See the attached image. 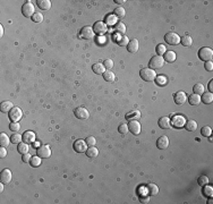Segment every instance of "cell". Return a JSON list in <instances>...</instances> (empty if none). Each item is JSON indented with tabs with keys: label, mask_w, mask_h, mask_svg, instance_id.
<instances>
[{
	"label": "cell",
	"mask_w": 213,
	"mask_h": 204,
	"mask_svg": "<svg viewBox=\"0 0 213 204\" xmlns=\"http://www.w3.org/2000/svg\"><path fill=\"white\" fill-rule=\"evenodd\" d=\"M22 141H23V136L20 134H17V133L14 134L12 137H10V142L14 143V144H20Z\"/></svg>",
	"instance_id": "60d3db41"
},
{
	"label": "cell",
	"mask_w": 213,
	"mask_h": 204,
	"mask_svg": "<svg viewBox=\"0 0 213 204\" xmlns=\"http://www.w3.org/2000/svg\"><path fill=\"white\" fill-rule=\"evenodd\" d=\"M193 91L195 94H198V95H201L203 93L205 92V87H204V85L201 84V83H197V84L194 85L193 87Z\"/></svg>",
	"instance_id": "1f68e13d"
},
{
	"label": "cell",
	"mask_w": 213,
	"mask_h": 204,
	"mask_svg": "<svg viewBox=\"0 0 213 204\" xmlns=\"http://www.w3.org/2000/svg\"><path fill=\"white\" fill-rule=\"evenodd\" d=\"M174 102H176V103L179 104V106H182V104H184L187 101V95L185 92L179 91V92H177L174 95Z\"/></svg>",
	"instance_id": "2e32d148"
},
{
	"label": "cell",
	"mask_w": 213,
	"mask_h": 204,
	"mask_svg": "<svg viewBox=\"0 0 213 204\" xmlns=\"http://www.w3.org/2000/svg\"><path fill=\"white\" fill-rule=\"evenodd\" d=\"M0 192H1V193L4 192V183H1V184H0Z\"/></svg>",
	"instance_id": "94428289"
},
{
	"label": "cell",
	"mask_w": 213,
	"mask_h": 204,
	"mask_svg": "<svg viewBox=\"0 0 213 204\" xmlns=\"http://www.w3.org/2000/svg\"><path fill=\"white\" fill-rule=\"evenodd\" d=\"M10 143V137L8 136L6 133H1L0 134V145L4 147H7Z\"/></svg>",
	"instance_id": "cb8c5ba5"
},
{
	"label": "cell",
	"mask_w": 213,
	"mask_h": 204,
	"mask_svg": "<svg viewBox=\"0 0 213 204\" xmlns=\"http://www.w3.org/2000/svg\"><path fill=\"white\" fill-rule=\"evenodd\" d=\"M2 35H4V26H2V25H0V36L2 38Z\"/></svg>",
	"instance_id": "91938a15"
},
{
	"label": "cell",
	"mask_w": 213,
	"mask_h": 204,
	"mask_svg": "<svg viewBox=\"0 0 213 204\" xmlns=\"http://www.w3.org/2000/svg\"><path fill=\"white\" fill-rule=\"evenodd\" d=\"M117 20H118V18L115 16V14L113 15H108L105 17V24L107 25H116Z\"/></svg>",
	"instance_id": "d590c367"
},
{
	"label": "cell",
	"mask_w": 213,
	"mask_h": 204,
	"mask_svg": "<svg viewBox=\"0 0 213 204\" xmlns=\"http://www.w3.org/2000/svg\"><path fill=\"white\" fill-rule=\"evenodd\" d=\"M93 31H94V33H97V34H99V35H103L105 33H107V31H108V26H107V24L103 23V22H97L93 26Z\"/></svg>",
	"instance_id": "8fae6325"
},
{
	"label": "cell",
	"mask_w": 213,
	"mask_h": 204,
	"mask_svg": "<svg viewBox=\"0 0 213 204\" xmlns=\"http://www.w3.org/2000/svg\"><path fill=\"white\" fill-rule=\"evenodd\" d=\"M146 192L149 193V195H158L159 193V187L155 184H147L146 185Z\"/></svg>",
	"instance_id": "7402d4cb"
},
{
	"label": "cell",
	"mask_w": 213,
	"mask_h": 204,
	"mask_svg": "<svg viewBox=\"0 0 213 204\" xmlns=\"http://www.w3.org/2000/svg\"><path fill=\"white\" fill-rule=\"evenodd\" d=\"M128 125L127 124H125V123H123V124H120L119 125V127H118V132H119L120 134H127L128 133Z\"/></svg>",
	"instance_id": "7dc6e473"
},
{
	"label": "cell",
	"mask_w": 213,
	"mask_h": 204,
	"mask_svg": "<svg viewBox=\"0 0 213 204\" xmlns=\"http://www.w3.org/2000/svg\"><path fill=\"white\" fill-rule=\"evenodd\" d=\"M159 126L162 129H168L171 126V119L169 117H162L159 119Z\"/></svg>",
	"instance_id": "ffe728a7"
},
{
	"label": "cell",
	"mask_w": 213,
	"mask_h": 204,
	"mask_svg": "<svg viewBox=\"0 0 213 204\" xmlns=\"http://www.w3.org/2000/svg\"><path fill=\"white\" fill-rule=\"evenodd\" d=\"M79 36L84 40H90V39H93L94 36V31L92 27L90 26H84L79 32Z\"/></svg>",
	"instance_id": "30bf717a"
},
{
	"label": "cell",
	"mask_w": 213,
	"mask_h": 204,
	"mask_svg": "<svg viewBox=\"0 0 213 204\" xmlns=\"http://www.w3.org/2000/svg\"><path fill=\"white\" fill-rule=\"evenodd\" d=\"M41 159H42V158H40L39 155H36V157H32L31 161H30V163H31V166H32V167H34V168H36V167H39L40 165H41Z\"/></svg>",
	"instance_id": "ab89813d"
},
{
	"label": "cell",
	"mask_w": 213,
	"mask_h": 204,
	"mask_svg": "<svg viewBox=\"0 0 213 204\" xmlns=\"http://www.w3.org/2000/svg\"><path fill=\"white\" fill-rule=\"evenodd\" d=\"M105 42V36H100V38H99V43H100V44H103Z\"/></svg>",
	"instance_id": "6f0895ef"
},
{
	"label": "cell",
	"mask_w": 213,
	"mask_h": 204,
	"mask_svg": "<svg viewBox=\"0 0 213 204\" xmlns=\"http://www.w3.org/2000/svg\"><path fill=\"white\" fill-rule=\"evenodd\" d=\"M185 126H186V129L188 132H195L197 129V123L195 120H188V121H186Z\"/></svg>",
	"instance_id": "4dcf8cb0"
},
{
	"label": "cell",
	"mask_w": 213,
	"mask_h": 204,
	"mask_svg": "<svg viewBox=\"0 0 213 204\" xmlns=\"http://www.w3.org/2000/svg\"><path fill=\"white\" fill-rule=\"evenodd\" d=\"M51 153H52V151H51V147L49 145H42V147H40L36 151V154L39 155L40 158H50L51 157Z\"/></svg>",
	"instance_id": "ba28073f"
},
{
	"label": "cell",
	"mask_w": 213,
	"mask_h": 204,
	"mask_svg": "<svg viewBox=\"0 0 213 204\" xmlns=\"http://www.w3.org/2000/svg\"><path fill=\"white\" fill-rule=\"evenodd\" d=\"M38 6H39L42 10H49L51 8V1L50 0H38Z\"/></svg>",
	"instance_id": "484cf974"
},
{
	"label": "cell",
	"mask_w": 213,
	"mask_h": 204,
	"mask_svg": "<svg viewBox=\"0 0 213 204\" xmlns=\"http://www.w3.org/2000/svg\"><path fill=\"white\" fill-rule=\"evenodd\" d=\"M73 147L77 153H83V152H86V150H87V144L83 139H76L74 142Z\"/></svg>",
	"instance_id": "9c48e42d"
},
{
	"label": "cell",
	"mask_w": 213,
	"mask_h": 204,
	"mask_svg": "<svg viewBox=\"0 0 213 204\" xmlns=\"http://www.w3.org/2000/svg\"><path fill=\"white\" fill-rule=\"evenodd\" d=\"M115 30L118 34H125V32H126V25L124 23H121V22H118L116 24V26H115Z\"/></svg>",
	"instance_id": "e575fe53"
},
{
	"label": "cell",
	"mask_w": 213,
	"mask_h": 204,
	"mask_svg": "<svg viewBox=\"0 0 213 204\" xmlns=\"http://www.w3.org/2000/svg\"><path fill=\"white\" fill-rule=\"evenodd\" d=\"M23 142L27 143V144L34 143L35 142V134L31 131H26L23 134Z\"/></svg>",
	"instance_id": "d6986e66"
},
{
	"label": "cell",
	"mask_w": 213,
	"mask_h": 204,
	"mask_svg": "<svg viewBox=\"0 0 213 204\" xmlns=\"http://www.w3.org/2000/svg\"><path fill=\"white\" fill-rule=\"evenodd\" d=\"M125 15H126V12H125V8L123 7H118L115 9V16L117 18H124Z\"/></svg>",
	"instance_id": "74e56055"
},
{
	"label": "cell",
	"mask_w": 213,
	"mask_h": 204,
	"mask_svg": "<svg viewBox=\"0 0 213 204\" xmlns=\"http://www.w3.org/2000/svg\"><path fill=\"white\" fill-rule=\"evenodd\" d=\"M209 90H210V92L213 93V80H211L209 83Z\"/></svg>",
	"instance_id": "9f6ffc18"
},
{
	"label": "cell",
	"mask_w": 213,
	"mask_h": 204,
	"mask_svg": "<svg viewBox=\"0 0 213 204\" xmlns=\"http://www.w3.org/2000/svg\"><path fill=\"white\" fill-rule=\"evenodd\" d=\"M197 183H198V185L200 186H205L209 184V178L206 177V176H204V175H202V176H200L197 179Z\"/></svg>",
	"instance_id": "ee69618b"
},
{
	"label": "cell",
	"mask_w": 213,
	"mask_h": 204,
	"mask_svg": "<svg viewBox=\"0 0 213 204\" xmlns=\"http://www.w3.org/2000/svg\"><path fill=\"white\" fill-rule=\"evenodd\" d=\"M103 65H105V67L107 69H111L113 67V61L111 59H105V62H103Z\"/></svg>",
	"instance_id": "f907efd6"
},
{
	"label": "cell",
	"mask_w": 213,
	"mask_h": 204,
	"mask_svg": "<svg viewBox=\"0 0 213 204\" xmlns=\"http://www.w3.org/2000/svg\"><path fill=\"white\" fill-rule=\"evenodd\" d=\"M115 74L111 72V70H105L103 73V78H105L107 82H113L115 81Z\"/></svg>",
	"instance_id": "8d00e7d4"
},
{
	"label": "cell",
	"mask_w": 213,
	"mask_h": 204,
	"mask_svg": "<svg viewBox=\"0 0 213 204\" xmlns=\"http://www.w3.org/2000/svg\"><path fill=\"white\" fill-rule=\"evenodd\" d=\"M140 75L142 77V80L145 82L154 81L155 77H156V73L154 72V69H151V68H143V69H141Z\"/></svg>",
	"instance_id": "7a4b0ae2"
},
{
	"label": "cell",
	"mask_w": 213,
	"mask_h": 204,
	"mask_svg": "<svg viewBox=\"0 0 213 204\" xmlns=\"http://www.w3.org/2000/svg\"><path fill=\"white\" fill-rule=\"evenodd\" d=\"M12 177H13L12 171L9 169H4L1 171V173H0V180H1V183H4V184H9L10 180H12Z\"/></svg>",
	"instance_id": "5bb4252c"
},
{
	"label": "cell",
	"mask_w": 213,
	"mask_h": 204,
	"mask_svg": "<svg viewBox=\"0 0 213 204\" xmlns=\"http://www.w3.org/2000/svg\"><path fill=\"white\" fill-rule=\"evenodd\" d=\"M169 144H170V141H169V139L167 136H161L156 141V147L160 150H166L167 147H169Z\"/></svg>",
	"instance_id": "9a60e30c"
},
{
	"label": "cell",
	"mask_w": 213,
	"mask_h": 204,
	"mask_svg": "<svg viewBox=\"0 0 213 204\" xmlns=\"http://www.w3.org/2000/svg\"><path fill=\"white\" fill-rule=\"evenodd\" d=\"M164 41H166L168 44L170 46H177L180 42V38L177 33L174 32H168L166 35H164Z\"/></svg>",
	"instance_id": "5b68a950"
},
{
	"label": "cell",
	"mask_w": 213,
	"mask_h": 204,
	"mask_svg": "<svg viewBox=\"0 0 213 204\" xmlns=\"http://www.w3.org/2000/svg\"><path fill=\"white\" fill-rule=\"evenodd\" d=\"M188 102H189V104H192V106H198L200 104V102H201V96L198 95V94H192V95L188 96Z\"/></svg>",
	"instance_id": "4316f807"
},
{
	"label": "cell",
	"mask_w": 213,
	"mask_h": 204,
	"mask_svg": "<svg viewBox=\"0 0 213 204\" xmlns=\"http://www.w3.org/2000/svg\"><path fill=\"white\" fill-rule=\"evenodd\" d=\"M141 118V112L138 110H134V111L128 112L126 115V119L127 120H138Z\"/></svg>",
	"instance_id": "d4e9b609"
},
{
	"label": "cell",
	"mask_w": 213,
	"mask_h": 204,
	"mask_svg": "<svg viewBox=\"0 0 213 204\" xmlns=\"http://www.w3.org/2000/svg\"><path fill=\"white\" fill-rule=\"evenodd\" d=\"M8 116H9L10 121H13V123H18V121L22 119V117H23V111H22V109L18 108V107H14L10 111L8 112Z\"/></svg>",
	"instance_id": "3957f363"
},
{
	"label": "cell",
	"mask_w": 213,
	"mask_h": 204,
	"mask_svg": "<svg viewBox=\"0 0 213 204\" xmlns=\"http://www.w3.org/2000/svg\"><path fill=\"white\" fill-rule=\"evenodd\" d=\"M201 133L204 137H210L211 134H212V128L210 127V126H204V127L201 129Z\"/></svg>",
	"instance_id": "b9f144b4"
},
{
	"label": "cell",
	"mask_w": 213,
	"mask_h": 204,
	"mask_svg": "<svg viewBox=\"0 0 213 204\" xmlns=\"http://www.w3.org/2000/svg\"><path fill=\"white\" fill-rule=\"evenodd\" d=\"M35 8L34 5L32 4L31 1H27L25 4L22 6V13L25 17H32V16L35 14Z\"/></svg>",
	"instance_id": "8992f818"
},
{
	"label": "cell",
	"mask_w": 213,
	"mask_h": 204,
	"mask_svg": "<svg viewBox=\"0 0 213 204\" xmlns=\"http://www.w3.org/2000/svg\"><path fill=\"white\" fill-rule=\"evenodd\" d=\"M185 124H186V119H185V117H182V116H180V115L174 116V118L171 119V125H172V126H174V127H177V128L182 127Z\"/></svg>",
	"instance_id": "4fadbf2b"
},
{
	"label": "cell",
	"mask_w": 213,
	"mask_h": 204,
	"mask_svg": "<svg viewBox=\"0 0 213 204\" xmlns=\"http://www.w3.org/2000/svg\"><path fill=\"white\" fill-rule=\"evenodd\" d=\"M97 154H99V150H97V147H91L86 150V155L89 158H95V157H97Z\"/></svg>",
	"instance_id": "836d02e7"
},
{
	"label": "cell",
	"mask_w": 213,
	"mask_h": 204,
	"mask_svg": "<svg viewBox=\"0 0 213 204\" xmlns=\"http://www.w3.org/2000/svg\"><path fill=\"white\" fill-rule=\"evenodd\" d=\"M127 50L130 54H136L138 51V40L137 39L129 40V42L127 44Z\"/></svg>",
	"instance_id": "e0dca14e"
},
{
	"label": "cell",
	"mask_w": 213,
	"mask_h": 204,
	"mask_svg": "<svg viewBox=\"0 0 213 204\" xmlns=\"http://www.w3.org/2000/svg\"><path fill=\"white\" fill-rule=\"evenodd\" d=\"M155 82H156V84L158 85H166L167 84V77L166 76H163V75H156V77H155V80H154Z\"/></svg>",
	"instance_id": "7bdbcfd3"
},
{
	"label": "cell",
	"mask_w": 213,
	"mask_h": 204,
	"mask_svg": "<svg viewBox=\"0 0 213 204\" xmlns=\"http://www.w3.org/2000/svg\"><path fill=\"white\" fill-rule=\"evenodd\" d=\"M176 58H177V54L174 51H166V54H164V61H168V62H174L176 60Z\"/></svg>",
	"instance_id": "603a6c76"
},
{
	"label": "cell",
	"mask_w": 213,
	"mask_h": 204,
	"mask_svg": "<svg viewBox=\"0 0 213 204\" xmlns=\"http://www.w3.org/2000/svg\"><path fill=\"white\" fill-rule=\"evenodd\" d=\"M201 100L204 102L205 104H210V103H212V101H213V94L211 92L209 93H203L202 94V98H201Z\"/></svg>",
	"instance_id": "f546056e"
},
{
	"label": "cell",
	"mask_w": 213,
	"mask_h": 204,
	"mask_svg": "<svg viewBox=\"0 0 213 204\" xmlns=\"http://www.w3.org/2000/svg\"><path fill=\"white\" fill-rule=\"evenodd\" d=\"M28 150H30V145L25 142H20L17 147V151L20 152V154H26L28 153Z\"/></svg>",
	"instance_id": "f1b7e54d"
},
{
	"label": "cell",
	"mask_w": 213,
	"mask_h": 204,
	"mask_svg": "<svg viewBox=\"0 0 213 204\" xmlns=\"http://www.w3.org/2000/svg\"><path fill=\"white\" fill-rule=\"evenodd\" d=\"M85 142L89 147H94V145L97 144V139H95V137H93V136H89V137L86 139Z\"/></svg>",
	"instance_id": "681fc988"
},
{
	"label": "cell",
	"mask_w": 213,
	"mask_h": 204,
	"mask_svg": "<svg viewBox=\"0 0 213 204\" xmlns=\"http://www.w3.org/2000/svg\"><path fill=\"white\" fill-rule=\"evenodd\" d=\"M74 113H75V117H76V118H78V119H81V120L89 119V117H90L89 110L85 109L84 107H78V108H76L75 109V111H74Z\"/></svg>",
	"instance_id": "52a82bcc"
},
{
	"label": "cell",
	"mask_w": 213,
	"mask_h": 204,
	"mask_svg": "<svg viewBox=\"0 0 213 204\" xmlns=\"http://www.w3.org/2000/svg\"><path fill=\"white\" fill-rule=\"evenodd\" d=\"M204 68H205L207 72H212L213 70V62L212 60H209V61H205V65H204Z\"/></svg>",
	"instance_id": "816d5d0a"
},
{
	"label": "cell",
	"mask_w": 213,
	"mask_h": 204,
	"mask_svg": "<svg viewBox=\"0 0 213 204\" xmlns=\"http://www.w3.org/2000/svg\"><path fill=\"white\" fill-rule=\"evenodd\" d=\"M203 194L207 197H212L213 195V187L210 185H205L203 186Z\"/></svg>",
	"instance_id": "f35d334b"
},
{
	"label": "cell",
	"mask_w": 213,
	"mask_h": 204,
	"mask_svg": "<svg viewBox=\"0 0 213 204\" xmlns=\"http://www.w3.org/2000/svg\"><path fill=\"white\" fill-rule=\"evenodd\" d=\"M115 2H116V4L121 5V4H125V2H126V0H115Z\"/></svg>",
	"instance_id": "680465c9"
},
{
	"label": "cell",
	"mask_w": 213,
	"mask_h": 204,
	"mask_svg": "<svg viewBox=\"0 0 213 204\" xmlns=\"http://www.w3.org/2000/svg\"><path fill=\"white\" fill-rule=\"evenodd\" d=\"M115 41L117 42L118 46H127L128 42H129V39H128L125 34H117V35H115Z\"/></svg>",
	"instance_id": "ac0fdd59"
},
{
	"label": "cell",
	"mask_w": 213,
	"mask_h": 204,
	"mask_svg": "<svg viewBox=\"0 0 213 204\" xmlns=\"http://www.w3.org/2000/svg\"><path fill=\"white\" fill-rule=\"evenodd\" d=\"M9 129L12 132H18L20 129V123H10V125H9Z\"/></svg>",
	"instance_id": "c3c4849f"
},
{
	"label": "cell",
	"mask_w": 213,
	"mask_h": 204,
	"mask_svg": "<svg viewBox=\"0 0 213 204\" xmlns=\"http://www.w3.org/2000/svg\"><path fill=\"white\" fill-rule=\"evenodd\" d=\"M92 70H93L95 74H103L105 72V67L103 64L97 62V64H94V65L92 66Z\"/></svg>",
	"instance_id": "83f0119b"
},
{
	"label": "cell",
	"mask_w": 213,
	"mask_h": 204,
	"mask_svg": "<svg viewBox=\"0 0 213 204\" xmlns=\"http://www.w3.org/2000/svg\"><path fill=\"white\" fill-rule=\"evenodd\" d=\"M13 108H14V104H13L12 101H4L1 103V106H0V110H1V112H4V113L9 112Z\"/></svg>",
	"instance_id": "44dd1931"
},
{
	"label": "cell",
	"mask_w": 213,
	"mask_h": 204,
	"mask_svg": "<svg viewBox=\"0 0 213 204\" xmlns=\"http://www.w3.org/2000/svg\"><path fill=\"white\" fill-rule=\"evenodd\" d=\"M31 159H32V155L31 154H23V157H22V161L25 162V163H27V162H30L31 161Z\"/></svg>",
	"instance_id": "f5cc1de1"
},
{
	"label": "cell",
	"mask_w": 213,
	"mask_h": 204,
	"mask_svg": "<svg viewBox=\"0 0 213 204\" xmlns=\"http://www.w3.org/2000/svg\"><path fill=\"white\" fill-rule=\"evenodd\" d=\"M128 129L134 135H138L141 133V124L137 120H130L128 124Z\"/></svg>",
	"instance_id": "7c38bea8"
},
{
	"label": "cell",
	"mask_w": 213,
	"mask_h": 204,
	"mask_svg": "<svg viewBox=\"0 0 213 204\" xmlns=\"http://www.w3.org/2000/svg\"><path fill=\"white\" fill-rule=\"evenodd\" d=\"M149 66L151 69H159L164 66V59L162 56H154L149 62Z\"/></svg>",
	"instance_id": "277c9868"
},
{
	"label": "cell",
	"mask_w": 213,
	"mask_h": 204,
	"mask_svg": "<svg viewBox=\"0 0 213 204\" xmlns=\"http://www.w3.org/2000/svg\"><path fill=\"white\" fill-rule=\"evenodd\" d=\"M198 58L203 61H209L212 60L213 58V50L209 46H203L198 50Z\"/></svg>",
	"instance_id": "6da1fadb"
},
{
	"label": "cell",
	"mask_w": 213,
	"mask_h": 204,
	"mask_svg": "<svg viewBox=\"0 0 213 204\" xmlns=\"http://www.w3.org/2000/svg\"><path fill=\"white\" fill-rule=\"evenodd\" d=\"M5 157H7V150H6V147H0V158H5Z\"/></svg>",
	"instance_id": "db71d44e"
},
{
	"label": "cell",
	"mask_w": 213,
	"mask_h": 204,
	"mask_svg": "<svg viewBox=\"0 0 213 204\" xmlns=\"http://www.w3.org/2000/svg\"><path fill=\"white\" fill-rule=\"evenodd\" d=\"M180 43L184 46H190L193 44V39L190 38L189 35H185V36L180 38Z\"/></svg>",
	"instance_id": "d6a6232c"
},
{
	"label": "cell",
	"mask_w": 213,
	"mask_h": 204,
	"mask_svg": "<svg viewBox=\"0 0 213 204\" xmlns=\"http://www.w3.org/2000/svg\"><path fill=\"white\" fill-rule=\"evenodd\" d=\"M207 203H209V204H212V203H213V200H212V198H210L209 202H207Z\"/></svg>",
	"instance_id": "6125c7cd"
},
{
	"label": "cell",
	"mask_w": 213,
	"mask_h": 204,
	"mask_svg": "<svg viewBox=\"0 0 213 204\" xmlns=\"http://www.w3.org/2000/svg\"><path fill=\"white\" fill-rule=\"evenodd\" d=\"M140 201H141V203H144V204H146V203H149L150 202V196H141V198H140Z\"/></svg>",
	"instance_id": "11a10c76"
},
{
	"label": "cell",
	"mask_w": 213,
	"mask_h": 204,
	"mask_svg": "<svg viewBox=\"0 0 213 204\" xmlns=\"http://www.w3.org/2000/svg\"><path fill=\"white\" fill-rule=\"evenodd\" d=\"M32 20H33L34 23H41L43 20V15L41 13H35L34 15L32 16Z\"/></svg>",
	"instance_id": "bcb514c9"
},
{
	"label": "cell",
	"mask_w": 213,
	"mask_h": 204,
	"mask_svg": "<svg viewBox=\"0 0 213 204\" xmlns=\"http://www.w3.org/2000/svg\"><path fill=\"white\" fill-rule=\"evenodd\" d=\"M155 51H156L158 56H162V54H166L167 48H166V46H164V44H158V46H156Z\"/></svg>",
	"instance_id": "f6af8a7d"
}]
</instances>
